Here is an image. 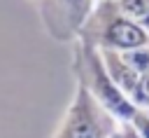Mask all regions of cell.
<instances>
[{
    "mask_svg": "<svg viewBox=\"0 0 149 138\" xmlns=\"http://www.w3.org/2000/svg\"><path fill=\"white\" fill-rule=\"evenodd\" d=\"M77 40L100 51H128L149 44V33L130 21L114 0H100L93 5Z\"/></svg>",
    "mask_w": 149,
    "mask_h": 138,
    "instance_id": "obj_1",
    "label": "cell"
},
{
    "mask_svg": "<svg viewBox=\"0 0 149 138\" xmlns=\"http://www.w3.org/2000/svg\"><path fill=\"white\" fill-rule=\"evenodd\" d=\"M74 75H77V82H81L88 89V94L98 101V105L107 115H112L119 124H128L133 119L137 108L114 84L109 73L105 70L100 51L79 40L74 42Z\"/></svg>",
    "mask_w": 149,
    "mask_h": 138,
    "instance_id": "obj_2",
    "label": "cell"
},
{
    "mask_svg": "<svg viewBox=\"0 0 149 138\" xmlns=\"http://www.w3.org/2000/svg\"><path fill=\"white\" fill-rule=\"evenodd\" d=\"M119 122L107 115L88 89L77 82L74 96L51 138H112Z\"/></svg>",
    "mask_w": 149,
    "mask_h": 138,
    "instance_id": "obj_3",
    "label": "cell"
},
{
    "mask_svg": "<svg viewBox=\"0 0 149 138\" xmlns=\"http://www.w3.org/2000/svg\"><path fill=\"white\" fill-rule=\"evenodd\" d=\"M40 5L49 35L61 42H77L95 0H40Z\"/></svg>",
    "mask_w": 149,
    "mask_h": 138,
    "instance_id": "obj_4",
    "label": "cell"
},
{
    "mask_svg": "<svg viewBox=\"0 0 149 138\" xmlns=\"http://www.w3.org/2000/svg\"><path fill=\"white\" fill-rule=\"evenodd\" d=\"M100 51V49H98ZM100 56H102V63H105V70L109 73V77L114 80V84L130 98V94H133V89H135V84H137V73H133L128 65H126V61L121 58V54L119 51H100Z\"/></svg>",
    "mask_w": 149,
    "mask_h": 138,
    "instance_id": "obj_5",
    "label": "cell"
},
{
    "mask_svg": "<svg viewBox=\"0 0 149 138\" xmlns=\"http://www.w3.org/2000/svg\"><path fill=\"white\" fill-rule=\"evenodd\" d=\"M114 2L130 21H135L140 28L149 33V0H114Z\"/></svg>",
    "mask_w": 149,
    "mask_h": 138,
    "instance_id": "obj_6",
    "label": "cell"
},
{
    "mask_svg": "<svg viewBox=\"0 0 149 138\" xmlns=\"http://www.w3.org/2000/svg\"><path fill=\"white\" fill-rule=\"evenodd\" d=\"M119 54L133 73L142 75V73L149 70V44H142V47H135V49H128V51H119Z\"/></svg>",
    "mask_w": 149,
    "mask_h": 138,
    "instance_id": "obj_7",
    "label": "cell"
},
{
    "mask_svg": "<svg viewBox=\"0 0 149 138\" xmlns=\"http://www.w3.org/2000/svg\"><path fill=\"white\" fill-rule=\"evenodd\" d=\"M130 101H133L135 108L149 110V70L137 77V84H135V89L130 94Z\"/></svg>",
    "mask_w": 149,
    "mask_h": 138,
    "instance_id": "obj_8",
    "label": "cell"
},
{
    "mask_svg": "<svg viewBox=\"0 0 149 138\" xmlns=\"http://www.w3.org/2000/svg\"><path fill=\"white\" fill-rule=\"evenodd\" d=\"M128 126H130L140 138H149V110L137 108L135 115H133V119L128 122Z\"/></svg>",
    "mask_w": 149,
    "mask_h": 138,
    "instance_id": "obj_9",
    "label": "cell"
},
{
    "mask_svg": "<svg viewBox=\"0 0 149 138\" xmlns=\"http://www.w3.org/2000/svg\"><path fill=\"white\" fill-rule=\"evenodd\" d=\"M116 129H119V126H116ZM112 138H119V136H116V131H114V136H112Z\"/></svg>",
    "mask_w": 149,
    "mask_h": 138,
    "instance_id": "obj_10",
    "label": "cell"
},
{
    "mask_svg": "<svg viewBox=\"0 0 149 138\" xmlns=\"http://www.w3.org/2000/svg\"><path fill=\"white\" fill-rule=\"evenodd\" d=\"M95 2H100V0H95Z\"/></svg>",
    "mask_w": 149,
    "mask_h": 138,
    "instance_id": "obj_11",
    "label": "cell"
},
{
    "mask_svg": "<svg viewBox=\"0 0 149 138\" xmlns=\"http://www.w3.org/2000/svg\"><path fill=\"white\" fill-rule=\"evenodd\" d=\"M37 2H40V0H37Z\"/></svg>",
    "mask_w": 149,
    "mask_h": 138,
    "instance_id": "obj_12",
    "label": "cell"
}]
</instances>
